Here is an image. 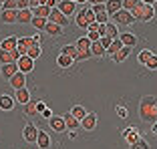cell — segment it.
<instances>
[{"mask_svg": "<svg viewBox=\"0 0 157 149\" xmlns=\"http://www.w3.org/2000/svg\"><path fill=\"white\" fill-rule=\"evenodd\" d=\"M139 117L147 123H157V97L147 95L139 101Z\"/></svg>", "mask_w": 157, "mask_h": 149, "instance_id": "cell-1", "label": "cell"}, {"mask_svg": "<svg viewBox=\"0 0 157 149\" xmlns=\"http://www.w3.org/2000/svg\"><path fill=\"white\" fill-rule=\"evenodd\" d=\"M75 22H77V26L87 28V30H89V26L95 22V12L89 10V8H78L77 14H75Z\"/></svg>", "mask_w": 157, "mask_h": 149, "instance_id": "cell-2", "label": "cell"}, {"mask_svg": "<svg viewBox=\"0 0 157 149\" xmlns=\"http://www.w3.org/2000/svg\"><path fill=\"white\" fill-rule=\"evenodd\" d=\"M133 16H135V20H141V22H151V20L155 18V10H153L151 4H143V2H141V4L133 10Z\"/></svg>", "mask_w": 157, "mask_h": 149, "instance_id": "cell-3", "label": "cell"}, {"mask_svg": "<svg viewBox=\"0 0 157 149\" xmlns=\"http://www.w3.org/2000/svg\"><path fill=\"white\" fill-rule=\"evenodd\" d=\"M113 22H115L117 26H129V24L135 22V16H133V12H131V10L121 8L117 14H113Z\"/></svg>", "mask_w": 157, "mask_h": 149, "instance_id": "cell-4", "label": "cell"}, {"mask_svg": "<svg viewBox=\"0 0 157 149\" xmlns=\"http://www.w3.org/2000/svg\"><path fill=\"white\" fill-rule=\"evenodd\" d=\"M93 12H95V22L99 24H107L109 22V12H107L105 4H97V6H93Z\"/></svg>", "mask_w": 157, "mask_h": 149, "instance_id": "cell-5", "label": "cell"}, {"mask_svg": "<svg viewBox=\"0 0 157 149\" xmlns=\"http://www.w3.org/2000/svg\"><path fill=\"white\" fill-rule=\"evenodd\" d=\"M59 10L63 14H65V16H73V14H77V2H75V0H63V2H59Z\"/></svg>", "mask_w": 157, "mask_h": 149, "instance_id": "cell-6", "label": "cell"}, {"mask_svg": "<svg viewBox=\"0 0 157 149\" xmlns=\"http://www.w3.org/2000/svg\"><path fill=\"white\" fill-rule=\"evenodd\" d=\"M48 125H51V129L56 131V133H63V131H67V121H65V117L52 115L51 119H48Z\"/></svg>", "mask_w": 157, "mask_h": 149, "instance_id": "cell-7", "label": "cell"}, {"mask_svg": "<svg viewBox=\"0 0 157 149\" xmlns=\"http://www.w3.org/2000/svg\"><path fill=\"white\" fill-rule=\"evenodd\" d=\"M16 65H18V71L20 73H30V71L34 69V59H30V56L28 55H24V56H20L18 59V63H16Z\"/></svg>", "mask_w": 157, "mask_h": 149, "instance_id": "cell-8", "label": "cell"}, {"mask_svg": "<svg viewBox=\"0 0 157 149\" xmlns=\"http://www.w3.org/2000/svg\"><path fill=\"white\" fill-rule=\"evenodd\" d=\"M34 44H38L36 40H34V36H22V38H18V51H20V55H28V48L30 47H34Z\"/></svg>", "mask_w": 157, "mask_h": 149, "instance_id": "cell-9", "label": "cell"}, {"mask_svg": "<svg viewBox=\"0 0 157 149\" xmlns=\"http://www.w3.org/2000/svg\"><path fill=\"white\" fill-rule=\"evenodd\" d=\"M22 137L28 141V143H36V137H38V129L33 125V123H28V125H24L22 129Z\"/></svg>", "mask_w": 157, "mask_h": 149, "instance_id": "cell-10", "label": "cell"}, {"mask_svg": "<svg viewBox=\"0 0 157 149\" xmlns=\"http://www.w3.org/2000/svg\"><path fill=\"white\" fill-rule=\"evenodd\" d=\"M48 20H51V22L60 24V26H69V16H65V14L60 12L59 8H52V12H51V16H48Z\"/></svg>", "mask_w": 157, "mask_h": 149, "instance_id": "cell-11", "label": "cell"}, {"mask_svg": "<svg viewBox=\"0 0 157 149\" xmlns=\"http://www.w3.org/2000/svg\"><path fill=\"white\" fill-rule=\"evenodd\" d=\"M8 83H10V87H12L14 91H18V89H24V87H26V74L18 71V73L14 74L12 79L8 81Z\"/></svg>", "mask_w": 157, "mask_h": 149, "instance_id": "cell-12", "label": "cell"}, {"mask_svg": "<svg viewBox=\"0 0 157 149\" xmlns=\"http://www.w3.org/2000/svg\"><path fill=\"white\" fill-rule=\"evenodd\" d=\"M16 73H18V65H16V63H8V65H2V69H0V74H2V79H6V81H10Z\"/></svg>", "mask_w": 157, "mask_h": 149, "instance_id": "cell-13", "label": "cell"}, {"mask_svg": "<svg viewBox=\"0 0 157 149\" xmlns=\"http://www.w3.org/2000/svg\"><path fill=\"white\" fill-rule=\"evenodd\" d=\"M0 20L4 24L18 22V10H2V12H0Z\"/></svg>", "mask_w": 157, "mask_h": 149, "instance_id": "cell-14", "label": "cell"}, {"mask_svg": "<svg viewBox=\"0 0 157 149\" xmlns=\"http://www.w3.org/2000/svg\"><path fill=\"white\" fill-rule=\"evenodd\" d=\"M81 127H83L85 131H93L97 127V115H95V113H87V117L81 121Z\"/></svg>", "mask_w": 157, "mask_h": 149, "instance_id": "cell-15", "label": "cell"}, {"mask_svg": "<svg viewBox=\"0 0 157 149\" xmlns=\"http://www.w3.org/2000/svg\"><path fill=\"white\" fill-rule=\"evenodd\" d=\"M33 18H34L33 8H22V10H18V22L20 24H30V22H33Z\"/></svg>", "mask_w": 157, "mask_h": 149, "instance_id": "cell-16", "label": "cell"}, {"mask_svg": "<svg viewBox=\"0 0 157 149\" xmlns=\"http://www.w3.org/2000/svg\"><path fill=\"white\" fill-rule=\"evenodd\" d=\"M14 99H16L20 105H26V103H30V91H28L26 87L18 89V91H14Z\"/></svg>", "mask_w": 157, "mask_h": 149, "instance_id": "cell-17", "label": "cell"}, {"mask_svg": "<svg viewBox=\"0 0 157 149\" xmlns=\"http://www.w3.org/2000/svg\"><path fill=\"white\" fill-rule=\"evenodd\" d=\"M119 38H121V42H123V47L133 48L135 44H137V36H135L133 32H121V34H119Z\"/></svg>", "mask_w": 157, "mask_h": 149, "instance_id": "cell-18", "label": "cell"}, {"mask_svg": "<svg viewBox=\"0 0 157 149\" xmlns=\"http://www.w3.org/2000/svg\"><path fill=\"white\" fill-rule=\"evenodd\" d=\"M105 8H107V12L113 16V14H117L121 8H123V0H107V2H105Z\"/></svg>", "mask_w": 157, "mask_h": 149, "instance_id": "cell-19", "label": "cell"}, {"mask_svg": "<svg viewBox=\"0 0 157 149\" xmlns=\"http://www.w3.org/2000/svg\"><path fill=\"white\" fill-rule=\"evenodd\" d=\"M123 139H127V143H129V145H133L135 141H139V139H141V135H139V133L133 129V127H129V129H125V131H123Z\"/></svg>", "mask_w": 157, "mask_h": 149, "instance_id": "cell-20", "label": "cell"}, {"mask_svg": "<svg viewBox=\"0 0 157 149\" xmlns=\"http://www.w3.org/2000/svg\"><path fill=\"white\" fill-rule=\"evenodd\" d=\"M18 47V38L16 36H8L0 42V51H12V48Z\"/></svg>", "mask_w": 157, "mask_h": 149, "instance_id": "cell-21", "label": "cell"}, {"mask_svg": "<svg viewBox=\"0 0 157 149\" xmlns=\"http://www.w3.org/2000/svg\"><path fill=\"white\" fill-rule=\"evenodd\" d=\"M44 32H46V34H51V36H60V34H63V26L48 20V24H46V28H44Z\"/></svg>", "mask_w": 157, "mask_h": 149, "instance_id": "cell-22", "label": "cell"}, {"mask_svg": "<svg viewBox=\"0 0 157 149\" xmlns=\"http://www.w3.org/2000/svg\"><path fill=\"white\" fill-rule=\"evenodd\" d=\"M73 63H75L73 56H67V55H63V52H60L59 59H56V65H59L60 69H71V67H73Z\"/></svg>", "mask_w": 157, "mask_h": 149, "instance_id": "cell-23", "label": "cell"}, {"mask_svg": "<svg viewBox=\"0 0 157 149\" xmlns=\"http://www.w3.org/2000/svg\"><path fill=\"white\" fill-rule=\"evenodd\" d=\"M14 101H16V99H12L10 95H2V97H0V109H2V111H10V109L14 107Z\"/></svg>", "mask_w": 157, "mask_h": 149, "instance_id": "cell-24", "label": "cell"}, {"mask_svg": "<svg viewBox=\"0 0 157 149\" xmlns=\"http://www.w3.org/2000/svg\"><path fill=\"white\" fill-rule=\"evenodd\" d=\"M36 143H38V147H40V149H48V147H51V137L46 135L44 131H38Z\"/></svg>", "mask_w": 157, "mask_h": 149, "instance_id": "cell-25", "label": "cell"}, {"mask_svg": "<svg viewBox=\"0 0 157 149\" xmlns=\"http://www.w3.org/2000/svg\"><path fill=\"white\" fill-rule=\"evenodd\" d=\"M91 52H93V56L101 59V56H105V55H107V48L103 47L101 40H99V42H93V44H91Z\"/></svg>", "mask_w": 157, "mask_h": 149, "instance_id": "cell-26", "label": "cell"}, {"mask_svg": "<svg viewBox=\"0 0 157 149\" xmlns=\"http://www.w3.org/2000/svg\"><path fill=\"white\" fill-rule=\"evenodd\" d=\"M33 12H34V16L48 18V16H51V12H52V8H48L46 4H40V6H36V8H33Z\"/></svg>", "mask_w": 157, "mask_h": 149, "instance_id": "cell-27", "label": "cell"}, {"mask_svg": "<svg viewBox=\"0 0 157 149\" xmlns=\"http://www.w3.org/2000/svg\"><path fill=\"white\" fill-rule=\"evenodd\" d=\"M65 121H67V129H71V131H77V127L81 125V121H78L73 113H67V115H65Z\"/></svg>", "mask_w": 157, "mask_h": 149, "instance_id": "cell-28", "label": "cell"}, {"mask_svg": "<svg viewBox=\"0 0 157 149\" xmlns=\"http://www.w3.org/2000/svg\"><path fill=\"white\" fill-rule=\"evenodd\" d=\"M105 30H107V36H111V38H119V34H121L115 22H107L105 24Z\"/></svg>", "mask_w": 157, "mask_h": 149, "instance_id": "cell-29", "label": "cell"}, {"mask_svg": "<svg viewBox=\"0 0 157 149\" xmlns=\"http://www.w3.org/2000/svg\"><path fill=\"white\" fill-rule=\"evenodd\" d=\"M129 52H131V48H129V47H123L119 52H115V55H113V61H115V63H123L125 59L129 56Z\"/></svg>", "mask_w": 157, "mask_h": 149, "instance_id": "cell-30", "label": "cell"}, {"mask_svg": "<svg viewBox=\"0 0 157 149\" xmlns=\"http://www.w3.org/2000/svg\"><path fill=\"white\" fill-rule=\"evenodd\" d=\"M91 44H93V42H91L89 36H81L77 42H75V47H77L78 51H87V48H91Z\"/></svg>", "mask_w": 157, "mask_h": 149, "instance_id": "cell-31", "label": "cell"}, {"mask_svg": "<svg viewBox=\"0 0 157 149\" xmlns=\"http://www.w3.org/2000/svg\"><path fill=\"white\" fill-rule=\"evenodd\" d=\"M71 113H73V115H75V117H77L78 121H83L85 117H87V109H85V107H83V105H75V107H73V109H71Z\"/></svg>", "mask_w": 157, "mask_h": 149, "instance_id": "cell-32", "label": "cell"}, {"mask_svg": "<svg viewBox=\"0 0 157 149\" xmlns=\"http://www.w3.org/2000/svg\"><path fill=\"white\" fill-rule=\"evenodd\" d=\"M30 24H33V26L36 28V30H44L46 24H48V18H40V16H34Z\"/></svg>", "mask_w": 157, "mask_h": 149, "instance_id": "cell-33", "label": "cell"}, {"mask_svg": "<svg viewBox=\"0 0 157 149\" xmlns=\"http://www.w3.org/2000/svg\"><path fill=\"white\" fill-rule=\"evenodd\" d=\"M121 48H123V42H121V38H115V40L111 42V47L107 48V55H111V56H113L115 52H119Z\"/></svg>", "mask_w": 157, "mask_h": 149, "instance_id": "cell-34", "label": "cell"}, {"mask_svg": "<svg viewBox=\"0 0 157 149\" xmlns=\"http://www.w3.org/2000/svg\"><path fill=\"white\" fill-rule=\"evenodd\" d=\"M60 52H63V55H67V56H73L75 61H77V52H78V48L75 47V44H65Z\"/></svg>", "mask_w": 157, "mask_h": 149, "instance_id": "cell-35", "label": "cell"}, {"mask_svg": "<svg viewBox=\"0 0 157 149\" xmlns=\"http://www.w3.org/2000/svg\"><path fill=\"white\" fill-rule=\"evenodd\" d=\"M151 56H153V52L149 51V48H143V51H141V52L137 55V61L141 63V65H147V61L151 59Z\"/></svg>", "mask_w": 157, "mask_h": 149, "instance_id": "cell-36", "label": "cell"}, {"mask_svg": "<svg viewBox=\"0 0 157 149\" xmlns=\"http://www.w3.org/2000/svg\"><path fill=\"white\" fill-rule=\"evenodd\" d=\"M0 63L2 65H8V63H16L10 55V51H0Z\"/></svg>", "mask_w": 157, "mask_h": 149, "instance_id": "cell-37", "label": "cell"}, {"mask_svg": "<svg viewBox=\"0 0 157 149\" xmlns=\"http://www.w3.org/2000/svg\"><path fill=\"white\" fill-rule=\"evenodd\" d=\"M139 4H141V0H123V8L125 10H131V12H133Z\"/></svg>", "mask_w": 157, "mask_h": 149, "instance_id": "cell-38", "label": "cell"}, {"mask_svg": "<svg viewBox=\"0 0 157 149\" xmlns=\"http://www.w3.org/2000/svg\"><path fill=\"white\" fill-rule=\"evenodd\" d=\"M24 113H26V115H36L38 113V105L36 103H26V105H24Z\"/></svg>", "mask_w": 157, "mask_h": 149, "instance_id": "cell-39", "label": "cell"}, {"mask_svg": "<svg viewBox=\"0 0 157 149\" xmlns=\"http://www.w3.org/2000/svg\"><path fill=\"white\" fill-rule=\"evenodd\" d=\"M40 55H42L40 44H34V47H30V48H28V56H30V59H38Z\"/></svg>", "mask_w": 157, "mask_h": 149, "instance_id": "cell-40", "label": "cell"}, {"mask_svg": "<svg viewBox=\"0 0 157 149\" xmlns=\"http://www.w3.org/2000/svg\"><path fill=\"white\" fill-rule=\"evenodd\" d=\"M2 10H18V0H6V2H2Z\"/></svg>", "mask_w": 157, "mask_h": 149, "instance_id": "cell-41", "label": "cell"}, {"mask_svg": "<svg viewBox=\"0 0 157 149\" xmlns=\"http://www.w3.org/2000/svg\"><path fill=\"white\" fill-rule=\"evenodd\" d=\"M91 56H93L91 48H87V51H78V52H77V61H89Z\"/></svg>", "mask_w": 157, "mask_h": 149, "instance_id": "cell-42", "label": "cell"}, {"mask_svg": "<svg viewBox=\"0 0 157 149\" xmlns=\"http://www.w3.org/2000/svg\"><path fill=\"white\" fill-rule=\"evenodd\" d=\"M131 149H151V147H149V143L145 139H139V141H135V143L131 145Z\"/></svg>", "mask_w": 157, "mask_h": 149, "instance_id": "cell-43", "label": "cell"}, {"mask_svg": "<svg viewBox=\"0 0 157 149\" xmlns=\"http://www.w3.org/2000/svg\"><path fill=\"white\" fill-rule=\"evenodd\" d=\"M145 67H147L149 71H157V55H153L151 59L147 61V65H145Z\"/></svg>", "mask_w": 157, "mask_h": 149, "instance_id": "cell-44", "label": "cell"}, {"mask_svg": "<svg viewBox=\"0 0 157 149\" xmlns=\"http://www.w3.org/2000/svg\"><path fill=\"white\" fill-rule=\"evenodd\" d=\"M115 111H117V115H119L121 119H125V117H127V109H125L123 105H119V107H115Z\"/></svg>", "mask_w": 157, "mask_h": 149, "instance_id": "cell-45", "label": "cell"}, {"mask_svg": "<svg viewBox=\"0 0 157 149\" xmlns=\"http://www.w3.org/2000/svg\"><path fill=\"white\" fill-rule=\"evenodd\" d=\"M113 40H115V38H111V36H103V38H101V44H103L105 48H109V47H111V42H113Z\"/></svg>", "mask_w": 157, "mask_h": 149, "instance_id": "cell-46", "label": "cell"}, {"mask_svg": "<svg viewBox=\"0 0 157 149\" xmlns=\"http://www.w3.org/2000/svg\"><path fill=\"white\" fill-rule=\"evenodd\" d=\"M22 8H30V2L28 0H18V10H22Z\"/></svg>", "mask_w": 157, "mask_h": 149, "instance_id": "cell-47", "label": "cell"}, {"mask_svg": "<svg viewBox=\"0 0 157 149\" xmlns=\"http://www.w3.org/2000/svg\"><path fill=\"white\" fill-rule=\"evenodd\" d=\"M91 2V6H97V4H105L107 0H89Z\"/></svg>", "mask_w": 157, "mask_h": 149, "instance_id": "cell-48", "label": "cell"}, {"mask_svg": "<svg viewBox=\"0 0 157 149\" xmlns=\"http://www.w3.org/2000/svg\"><path fill=\"white\" fill-rule=\"evenodd\" d=\"M30 2V8H36V6H40V0H28Z\"/></svg>", "mask_w": 157, "mask_h": 149, "instance_id": "cell-49", "label": "cell"}, {"mask_svg": "<svg viewBox=\"0 0 157 149\" xmlns=\"http://www.w3.org/2000/svg\"><path fill=\"white\" fill-rule=\"evenodd\" d=\"M42 117H44V119H51V117H52V113L48 111V109H44V111H42Z\"/></svg>", "mask_w": 157, "mask_h": 149, "instance_id": "cell-50", "label": "cell"}, {"mask_svg": "<svg viewBox=\"0 0 157 149\" xmlns=\"http://www.w3.org/2000/svg\"><path fill=\"white\" fill-rule=\"evenodd\" d=\"M36 105H38V113H42V111L46 109V105H44V103H36Z\"/></svg>", "mask_w": 157, "mask_h": 149, "instance_id": "cell-51", "label": "cell"}, {"mask_svg": "<svg viewBox=\"0 0 157 149\" xmlns=\"http://www.w3.org/2000/svg\"><path fill=\"white\" fill-rule=\"evenodd\" d=\"M69 139H73V141L77 139V131H71V133H69Z\"/></svg>", "mask_w": 157, "mask_h": 149, "instance_id": "cell-52", "label": "cell"}, {"mask_svg": "<svg viewBox=\"0 0 157 149\" xmlns=\"http://www.w3.org/2000/svg\"><path fill=\"white\" fill-rule=\"evenodd\" d=\"M141 2H143V4H151V6L155 4V0H141Z\"/></svg>", "mask_w": 157, "mask_h": 149, "instance_id": "cell-53", "label": "cell"}, {"mask_svg": "<svg viewBox=\"0 0 157 149\" xmlns=\"http://www.w3.org/2000/svg\"><path fill=\"white\" fill-rule=\"evenodd\" d=\"M151 133H157V123H151Z\"/></svg>", "mask_w": 157, "mask_h": 149, "instance_id": "cell-54", "label": "cell"}, {"mask_svg": "<svg viewBox=\"0 0 157 149\" xmlns=\"http://www.w3.org/2000/svg\"><path fill=\"white\" fill-rule=\"evenodd\" d=\"M75 2H77V4H87L89 0H75Z\"/></svg>", "mask_w": 157, "mask_h": 149, "instance_id": "cell-55", "label": "cell"}, {"mask_svg": "<svg viewBox=\"0 0 157 149\" xmlns=\"http://www.w3.org/2000/svg\"><path fill=\"white\" fill-rule=\"evenodd\" d=\"M0 2H6V0H0Z\"/></svg>", "mask_w": 157, "mask_h": 149, "instance_id": "cell-56", "label": "cell"}]
</instances>
